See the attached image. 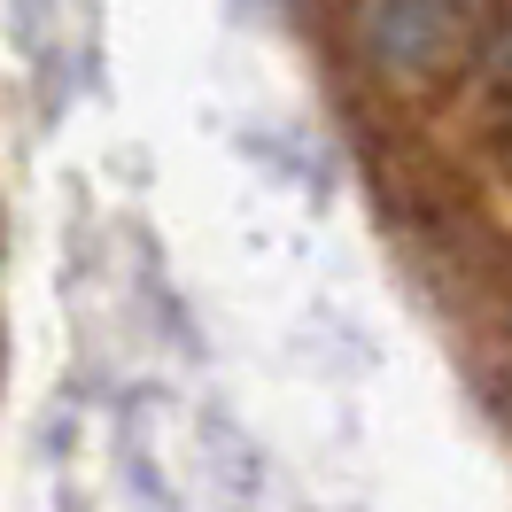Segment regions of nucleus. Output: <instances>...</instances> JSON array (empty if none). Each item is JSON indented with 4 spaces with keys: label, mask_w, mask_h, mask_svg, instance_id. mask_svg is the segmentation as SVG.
I'll return each instance as SVG.
<instances>
[{
    "label": "nucleus",
    "mask_w": 512,
    "mask_h": 512,
    "mask_svg": "<svg viewBox=\"0 0 512 512\" xmlns=\"http://www.w3.org/2000/svg\"><path fill=\"white\" fill-rule=\"evenodd\" d=\"M489 16H497L489 0H365L357 39H365L373 70L404 78V86H427L489 39Z\"/></svg>",
    "instance_id": "f257e3e1"
},
{
    "label": "nucleus",
    "mask_w": 512,
    "mask_h": 512,
    "mask_svg": "<svg viewBox=\"0 0 512 512\" xmlns=\"http://www.w3.org/2000/svg\"><path fill=\"white\" fill-rule=\"evenodd\" d=\"M497 78H505V86H512V39H505V55H497Z\"/></svg>",
    "instance_id": "f03ea898"
}]
</instances>
